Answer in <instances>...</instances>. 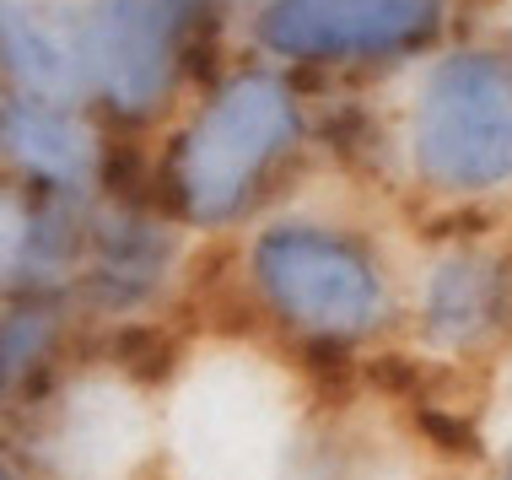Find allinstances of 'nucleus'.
I'll return each instance as SVG.
<instances>
[{"label": "nucleus", "mask_w": 512, "mask_h": 480, "mask_svg": "<svg viewBox=\"0 0 512 480\" xmlns=\"http://www.w3.org/2000/svg\"><path fill=\"white\" fill-rule=\"evenodd\" d=\"M410 152L426 184L453 195L512 184V60L486 49L448 54L415 98Z\"/></svg>", "instance_id": "obj_2"}, {"label": "nucleus", "mask_w": 512, "mask_h": 480, "mask_svg": "<svg viewBox=\"0 0 512 480\" xmlns=\"http://www.w3.org/2000/svg\"><path fill=\"white\" fill-rule=\"evenodd\" d=\"M512 319V270L491 254H448L426 276L421 292V329L437 351H480Z\"/></svg>", "instance_id": "obj_7"}, {"label": "nucleus", "mask_w": 512, "mask_h": 480, "mask_svg": "<svg viewBox=\"0 0 512 480\" xmlns=\"http://www.w3.org/2000/svg\"><path fill=\"white\" fill-rule=\"evenodd\" d=\"M173 270V243L151 216L124 211L114 222L92 227L87 243V292L103 308H141Z\"/></svg>", "instance_id": "obj_9"}, {"label": "nucleus", "mask_w": 512, "mask_h": 480, "mask_svg": "<svg viewBox=\"0 0 512 480\" xmlns=\"http://www.w3.org/2000/svg\"><path fill=\"white\" fill-rule=\"evenodd\" d=\"M496 480H512V448H507L502 459H496Z\"/></svg>", "instance_id": "obj_11"}, {"label": "nucleus", "mask_w": 512, "mask_h": 480, "mask_svg": "<svg viewBox=\"0 0 512 480\" xmlns=\"http://www.w3.org/2000/svg\"><path fill=\"white\" fill-rule=\"evenodd\" d=\"M0 65L27 98L65 103L87 81V22L60 0H0Z\"/></svg>", "instance_id": "obj_8"}, {"label": "nucleus", "mask_w": 512, "mask_h": 480, "mask_svg": "<svg viewBox=\"0 0 512 480\" xmlns=\"http://www.w3.org/2000/svg\"><path fill=\"white\" fill-rule=\"evenodd\" d=\"M448 0H265L259 38L286 60H389L432 44Z\"/></svg>", "instance_id": "obj_5"}, {"label": "nucleus", "mask_w": 512, "mask_h": 480, "mask_svg": "<svg viewBox=\"0 0 512 480\" xmlns=\"http://www.w3.org/2000/svg\"><path fill=\"white\" fill-rule=\"evenodd\" d=\"M254 281L265 303L313 340H362L389 319V286L362 243L345 232L281 222L259 232Z\"/></svg>", "instance_id": "obj_3"}, {"label": "nucleus", "mask_w": 512, "mask_h": 480, "mask_svg": "<svg viewBox=\"0 0 512 480\" xmlns=\"http://www.w3.org/2000/svg\"><path fill=\"white\" fill-rule=\"evenodd\" d=\"M0 480H22V475H17V470H6V464H0Z\"/></svg>", "instance_id": "obj_12"}, {"label": "nucleus", "mask_w": 512, "mask_h": 480, "mask_svg": "<svg viewBox=\"0 0 512 480\" xmlns=\"http://www.w3.org/2000/svg\"><path fill=\"white\" fill-rule=\"evenodd\" d=\"M87 81L119 119L162 114L211 27V0H92L87 17Z\"/></svg>", "instance_id": "obj_4"}, {"label": "nucleus", "mask_w": 512, "mask_h": 480, "mask_svg": "<svg viewBox=\"0 0 512 480\" xmlns=\"http://www.w3.org/2000/svg\"><path fill=\"white\" fill-rule=\"evenodd\" d=\"M297 130V103L275 76H232L227 87H216L168 162L178 216L195 227L238 222L297 146Z\"/></svg>", "instance_id": "obj_1"}, {"label": "nucleus", "mask_w": 512, "mask_h": 480, "mask_svg": "<svg viewBox=\"0 0 512 480\" xmlns=\"http://www.w3.org/2000/svg\"><path fill=\"white\" fill-rule=\"evenodd\" d=\"M0 162L49 195L71 200L98 173V146L65 103L17 92V98H0Z\"/></svg>", "instance_id": "obj_6"}, {"label": "nucleus", "mask_w": 512, "mask_h": 480, "mask_svg": "<svg viewBox=\"0 0 512 480\" xmlns=\"http://www.w3.org/2000/svg\"><path fill=\"white\" fill-rule=\"evenodd\" d=\"M54 346H60V313L49 303H22L0 313V400H11L22 383L44 373Z\"/></svg>", "instance_id": "obj_10"}]
</instances>
